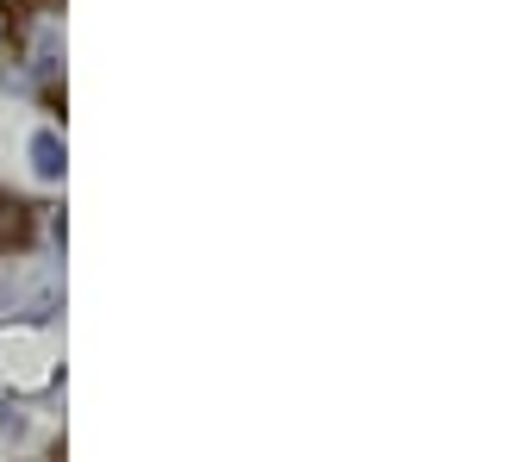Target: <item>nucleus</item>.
<instances>
[{
  "label": "nucleus",
  "mask_w": 512,
  "mask_h": 462,
  "mask_svg": "<svg viewBox=\"0 0 512 462\" xmlns=\"http://www.w3.org/2000/svg\"><path fill=\"white\" fill-rule=\"evenodd\" d=\"M38 169H44V175H57V169H63V163H57V144H50V138L38 144Z\"/></svg>",
  "instance_id": "f03ea898"
},
{
  "label": "nucleus",
  "mask_w": 512,
  "mask_h": 462,
  "mask_svg": "<svg viewBox=\"0 0 512 462\" xmlns=\"http://www.w3.org/2000/svg\"><path fill=\"white\" fill-rule=\"evenodd\" d=\"M25 238H32V213H25L19 200L0 194V250H13V244H25Z\"/></svg>",
  "instance_id": "f257e3e1"
}]
</instances>
